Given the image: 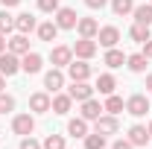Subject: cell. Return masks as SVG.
Here are the masks:
<instances>
[{"mask_svg": "<svg viewBox=\"0 0 152 149\" xmlns=\"http://www.w3.org/2000/svg\"><path fill=\"white\" fill-rule=\"evenodd\" d=\"M126 137H129V143H132V146H146V143L152 140V137H149V129H146V126H140V123H134Z\"/></svg>", "mask_w": 152, "mask_h": 149, "instance_id": "4fadbf2b", "label": "cell"}, {"mask_svg": "<svg viewBox=\"0 0 152 149\" xmlns=\"http://www.w3.org/2000/svg\"><path fill=\"white\" fill-rule=\"evenodd\" d=\"M44 88H47V93H58L64 88V73H61L58 67L47 70V73H44Z\"/></svg>", "mask_w": 152, "mask_h": 149, "instance_id": "8fae6325", "label": "cell"}, {"mask_svg": "<svg viewBox=\"0 0 152 149\" xmlns=\"http://www.w3.org/2000/svg\"><path fill=\"white\" fill-rule=\"evenodd\" d=\"M6 47H9V38L0 32V53H6Z\"/></svg>", "mask_w": 152, "mask_h": 149, "instance_id": "74e56055", "label": "cell"}, {"mask_svg": "<svg viewBox=\"0 0 152 149\" xmlns=\"http://www.w3.org/2000/svg\"><path fill=\"white\" fill-rule=\"evenodd\" d=\"M50 61H53V67H67L73 61V47H64V44L53 47L50 50Z\"/></svg>", "mask_w": 152, "mask_h": 149, "instance_id": "8992f818", "label": "cell"}, {"mask_svg": "<svg viewBox=\"0 0 152 149\" xmlns=\"http://www.w3.org/2000/svg\"><path fill=\"white\" fill-rule=\"evenodd\" d=\"M149 137H152V123H149Z\"/></svg>", "mask_w": 152, "mask_h": 149, "instance_id": "b9f144b4", "label": "cell"}, {"mask_svg": "<svg viewBox=\"0 0 152 149\" xmlns=\"http://www.w3.org/2000/svg\"><path fill=\"white\" fill-rule=\"evenodd\" d=\"M105 3H108V0H85V6H88V9H102Z\"/></svg>", "mask_w": 152, "mask_h": 149, "instance_id": "d590c367", "label": "cell"}, {"mask_svg": "<svg viewBox=\"0 0 152 149\" xmlns=\"http://www.w3.org/2000/svg\"><path fill=\"white\" fill-rule=\"evenodd\" d=\"M146 61H149V58L143 56V53H132V56H126V64H129L132 73H143V70H146Z\"/></svg>", "mask_w": 152, "mask_h": 149, "instance_id": "d4e9b609", "label": "cell"}, {"mask_svg": "<svg viewBox=\"0 0 152 149\" xmlns=\"http://www.w3.org/2000/svg\"><path fill=\"white\" fill-rule=\"evenodd\" d=\"M70 105H73V96L70 93H53V105H50V111L53 114H67L70 111Z\"/></svg>", "mask_w": 152, "mask_h": 149, "instance_id": "9a60e30c", "label": "cell"}, {"mask_svg": "<svg viewBox=\"0 0 152 149\" xmlns=\"http://www.w3.org/2000/svg\"><path fill=\"white\" fill-rule=\"evenodd\" d=\"M134 23H143V26H152V3H140L134 6Z\"/></svg>", "mask_w": 152, "mask_h": 149, "instance_id": "7402d4cb", "label": "cell"}, {"mask_svg": "<svg viewBox=\"0 0 152 149\" xmlns=\"http://www.w3.org/2000/svg\"><path fill=\"white\" fill-rule=\"evenodd\" d=\"M143 56L152 58V38H149V41H143Z\"/></svg>", "mask_w": 152, "mask_h": 149, "instance_id": "8d00e7d4", "label": "cell"}, {"mask_svg": "<svg viewBox=\"0 0 152 149\" xmlns=\"http://www.w3.org/2000/svg\"><path fill=\"white\" fill-rule=\"evenodd\" d=\"M67 93L73 96L76 102H85V99H91V96H94V88H91L88 82H73V85L67 88Z\"/></svg>", "mask_w": 152, "mask_h": 149, "instance_id": "2e32d148", "label": "cell"}, {"mask_svg": "<svg viewBox=\"0 0 152 149\" xmlns=\"http://www.w3.org/2000/svg\"><path fill=\"white\" fill-rule=\"evenodd\" d=\"M146 91L152 93V73H146Z\"/></svg>", "mask_w": 152, "mask_h": 149, "instance_id": "ab89813d", "label": "cell"}, {"mask_svg": "<svg viewBox=\"0 0 152 149\" xmlns=\"http://www.w3.org/2000/svg\"><path fill=\"white\" fill-rule=\"evenodd\" d=\"M94 123H96V131L99 134H117V129H120V123H117L114 114H99Z\"/></svg>", "mask_w": 152, "mask_h": 149, "instance_id": "7c38bea8", "label": "cell"}, {"mask_svg": "<svg viewBox=\"0 0 152 149\" xmlns=\"http://www.w3.org/2000/svg\"><path fill=\"white\" fill-rule=\"evenodd\" d=\"M111 12L117 18L129 15V12H134V0H111Z\"/></svg>", "mask_w": 152, "mask_h": 149, "instance_id": "83f0119b", "label": "cell"}, {"mask_svg": "<svg viewBox=\"0 0 152 149\" xmlns=\"http://www.w3.org/2000/svg\"><path fill=\"white\" fill-rule=\"evenodd\" d=\"M18 70H20V56L9 53V50H6V53H0V73L9 79V76L18 73Z\"/></svg>", "mask_w": 152, "mask_h": 149, "instance_id": "ba28073f", "label": "cell"}, {"mask_svg": "<svg viewBox=\"0 0 152 149\" xmlns=\"http://www.w3.org/2000/svg\"><path fill=\"white\" fill-rule=\"evenodd\" d=\"M114 88H117V79H114L111 73H99V76H96L94 91H99L102 96H108V93H114Z\"/></svg>", "mask_w": 152, "mask_h": 149, "instance_id": "ffe728a7", "label": "cell"}, {"mask_svg": "<svg viewBox=\"0 0 152 149\" xmlns=\"http://www.w3.org/2000/svg\"><path fill=\"white\" fill-rule=\"evenodd\" d=\"M18 149H44V146L38 143V140H35V137H32V134H26V137L20 140V146H18Z\"/></svg>", "mask_w": 152, "mask_h": 149, "instance_id": "836d02e7", "label": "cell"}, {"mask_svg": "<svg viewBox=\"0 0 152 149\" xmlns=\"http://www.w3.org/2000/svg\"><path fill=\"white\" fill-rule=\"evenodd\" d=\"M0 3H3V9H12V6H18L20 0H0Z\"/></svg>", "mask_w": 152, "mask_h": 149, "instance_id": "f35d334b", "label": "cell"}, {"mask_svg": "<svg viewBox=\"0 0 152 149\" xmlns=\"http://www.w3.org/2000/svg\"><path fill=\"white\" fill-rule=\"evenodd\" d=\"M9 111H15V96L0 91V114H9Z\"/></svg>", "mask_w": 152, "mask_h": 149, "instance_id": "1f68e13d", "label": "cell"}, {"mask_svg": "<svg viewBox=\"0 0 152 149\" xmlns=\"http://www.w3.org/2000/svg\"><path fill=\"white\" fill-rule=\"evenodd\" d=\"M76 29H79V38H96V32H99V23H96L94 18H79Z\"/></svg>", "mask_w": 152, "mask_h": 149, "instance_id": "d6986e66", "label": "cell"}, {"mask_svg": "<svg viewBox=\"0 0 152 149\" xmlns=\"http://www.w3.org/2000/svg\"><path fill=\"white\" fill-rule=\"evenodd\" d=\"M94 73V67L85 61V58H79V61H70L67 64V76H70V82H88Z\"/></svg>", "mask_w": 152, "mask_h": 149, "instance_id": "6da1fadb", "label": "cell"}, {"mask_svg": "<svg viewBox=\"0 0 152 149\" xmlns=\"http://www.w3.org/2000/svg\"><path fill=\"white\" fill-rule=\"evenodd\" d=\"M38 9H41V12H47V15H56L58 0H38Z\"/></svg>", "mask_w": 152, "mask_h": 149, "instance_id": "d6a6232c", "label": "cell"}, {"mask_svg": "<svg viewBox=\"0 0 152 149\" xmlns=\"http://www.w3.org/2000/svg\"><path fill=\"white\" fill-rule=\"evenodd\" d=\"M41 67H44V58H41V53H26V56H20V70L23 73H41Z\"/></svg>", "mask_w": 152, "mask_h": 149, "instance_id": "30bf717a", "label": "cell"}, {"mask_svg": "<svg viewBox=\"0 0 152 149\" xmlns=\"http://www.w3.org/2000/svg\"><path fill=\"white\" fill-rule=\"evenodd\" d=\"M9 53H15V56H26L29 53V38L23 35V32H18L15 38H9V47H6Z\"/></svg>", "mask_w": 152, "mask_h": 149, "instance_id": "ac0fdd59", "label": "cell"}, {"mask_svg": "<svg viewBox=\"0 0 152 149\" xmlns=\"http://www.w3.org/2000/svg\"><path fill=\"white\" fill-rule=\"evenodd\" d=\"M102 61H105L108 67H123V64H126V56H123L117 47H111V50H105V58H102Z\"/></svg>", "mask_w": 152, "mask_h": 149, "instance_id": "4316f807", "label": "cell"}, {"mask_svg": "<svg viewBox=\"0 0 152 149\" xmlns=\"http://www.w3.org/2000/svg\"><path fill=\"white\" fill-rule=\"evenodd\" d=\"M41 146L44 149H67V143H64V134H47Z\"/></svg>", "mask_w": 152, "mask_h": 149, "instance_id": "f546056e", "label": "cell"}, {"mask_svg": "<svg viewBox=\"0 0 152 149\" xmlns=\"http://www.w3.org/2000/svg\"><path fill=\"white\" fill-rule=\"evenodd\" d=\"M96 41H99V47L111 50V47H117V41H120V29H117V26H99Z\"/></svg>", "mask_w": 152, "mask_h": 149, "instance_id": "9c48e42d", "label": "cell"}, {"mask_svg": "<svg viewBox=\"0 0 152 149\" xmlns=\"http://www.w3.org/2000/svg\"><path fill=\"white\" fill-rule=\"evenodd\" d=\"M126 111L132 114V117H143V114L149 111V99H146L143 93H132V96L126 99Z\"/></svg>", "mask_w": 152, "mask_h": 149, "instance_id": "5b68a950", "label": "cell"}, {"mask_svg": "<svg viewBox=\"0 0 152 149\" xmlns=\"http://www.w3.org/2000/svg\"><path fill=\"white\" fill-rule=\"evenodd\" d=\"M102 108H105L108 114H114V117H117L120 111H126V102H123V96H117V93H108V96H105V102H102Z\"/></svg>", "mask_w": 152, "mask_h": 149, "instance_id": "603a6c76", "label": "cell"}, {"mask_svg": "<svg viewBox=\"0 0 152 149\" xmlns=\"http://www.w3.org/2000/svg\"><path fill=\"white\" fill-rule=\"evenodd\" d=\"M96 50H99V44H96L94 38H79V41L73 44V56H76V58H85V61H88V58H94Z\"/></svg>", "mask_w": 152, "mask_h": 149, "instance_id": "277c9868", "label": "cell"}, {"mask_svg": "<svg viewBox=\"0 0 152 149\" xmlns=\"http://www.w3.org/2000/svg\"><path fill=\"white\" fill-rule=\"evenodd\" d=\"M67 134H73V137H85V134H88V120H85V117H73V120H67Z\"/></svg>", "mask_w": 152, "mask_h": 149, "instance_id": "cb8c5ba5", "label": "cell"}, {"mask_svg": "<svg viewBox=\"0 0 152 149\" xmlns=\"http://www.w3.org/2000/svg\"><path fill=\"white\" fill-rule=\"evenodd\" d=\"M50 105H53V96L47 91H35V93H29V108L35 114H47L50 111Z\"/></svg>", "mask_w": 152, "mask_h": 149, "instance_id": "52a82bcc", "label": "cell"}, {"mask_svg": "<svg viewBox=\"0 0 152 149\" xmlns=\"http://www.w3.org/2000/svg\"><path fill=\"white\" fill-rule=\"evenodd\" d=\"M129 38H132V41H137V44L149 41V26H143V23H132V29H129Z\"/></svg>", "mask_w": 152, "mask_h": 149, "instance_id": "f1b7e54d", "label": "cell"}, {"mask_svg": "<svg viewBox=\"0 0 152 149\" xmlns=\"http://www.w3.org/2000/svg\"><path fill=\"white\" fill-rule=\"evenodd\" d=\"M38 38H41V41H50V44H53V41H56V35H58V26H56V20H44V23H38Z\"/></svg>", "mask_w": 152, "mask_h": 149, "instance_id": "44dd1931", "label": "cell"}, {"mask_svg": "<svg viewBox=\"0 0 152 149\" xmlns=\"http://www.w3.org/2000/svg\"><path fill=\"white\" fill-rule=\"evenodd\" d=\"M102 111H105V108H102V102L91 96V99H85V102H82V111H79V117H85V120L91 123V120H96Z\"/></svg>", "mask_w": 152, "mask_h": 149, "instance_id": "5bb4252c", "label": "cell"}, {"mask_svg": "<svg viewBox=\"0 0 152 149\" xmlns=\"http://www.w3.org/2000/svg\"><path fill=\"white\" fill-rule=\"evenodd\" d=\"M149 3H152V0H149Z\"/></svg>", "mask_w": 152, "mask_h": 149, "instance_id": "7bdbcfd3", "label": "cell"}, {"mask_svg": "<svg viewBox=\"0 0 152 149\" xmlns=\"http://www.w3.org/2000/svg\"><path fill=\"white\" fill-rule=\"evenodd\" d=\"M12 29H15V18L9 15V9H0V32H3V35H9Z\"/></svg>", "mask_w": 152, "mask_h": 149, "instance_id": "4dcf8cb0", "label": "cell"}, {"mask_svg": "<svg viewBox=\"0 0 152 149\" xmlns=\"http://www.w3.org/2000/svg\"><path fill=\"white\" fill-rule=\"evenodd\" d=\"M3 88H6V76L0 73V91H3Z\"/></svg>", "mask_w": 152, "mask_h": 149, "instance_id": "60d3db41", "label": "cell"}, {"mask_svg": "<svg viewBox=\"0 0 152 149\" xmlns=\"http://www.w3.org/2000/svg\"><path fill=\"white\" fill-rule=\"evenodd\" d=\"M76 23H79L76 9H70V6H58L56 9V26L58 29H76Z\"/></svg>", "mask_w": 152, "mask_h": 149, "instance_id": "7a4b0ae2", "label": "cell"}, {"mask_svg": "<svg viewBox=\"0 0 152 149\" xmlns=\"http://www.w3.org/2000/svg\"><path fill=\"white\" fill-rule=\"evenodd\" d=\"M12 131L20 134V137L32 134V131H35V117H32V114H15V117H12Z\"/></svg>", "mask_w": 152, "mask_h": 149, "instance_id": "3957f363", "label": "cell"}, {"mask_svg": "<svg viewBox=\"0 0 152 149\" xmlns=\"http://www.w3.org/2000/svg\"><path fill=\"white\" fill-rule=\"evenodd\" d=\"M15 29L18 32H32V29H38V20H35V15H29V12H20V15H15Z\"/></svg>", "mask_w": 152, "mask_h": 149, "instance_id": "e0dca14e", "label": "cell"}, {"mask_svg": "<svg viewBox=\"0 0 152 149\" xmlns=\"http://www.w3.org/2000/svg\"><path fill=\"white\" fill-rule=\"evenodd\" d=\"M82 140H85V149H105V134L99 131H88Z\"/></svg>", "mask_w": 152, "mask_h": 149, "instance_id": "484cf974", "label": "cell"}, {"mask_svg": "<svg viewBox=\"0 0 152 149\" xmlns=\"http://www.w3.org/2000/svg\"><path fill=\"white\" fill-rule=\"evenodd\" d=\"M111 149H134V146L129 143V137H123V140H114V143H111Z\"/></svg>", "mask_w": 152, "mask_h": 149, "instance_id": "e575fe53", "label": "cell"}]
</instances>
